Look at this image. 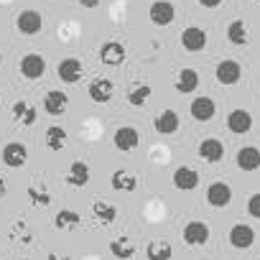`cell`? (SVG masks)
I'll use <instances>...</instances> for the list:
<instances>
[{
  "label": "cell",
  "instance_id": "obj_16",
  "mask_svg": "<svg viewBox=\"0 0 260 260\" xmlns=\"http://www.w3.org/2000/svg\"><path fill=\"white\" fill-rule=\"evenodd\" d=\"M67 107H69V94H67V92H61V89H51V92L44 94V110H46L49 115L59 117V115L67 112Z\"/></svg>",
  "mask_w": 260,
  "mask_h": 260
},
{
  "label": "cell",
  "instance_id": "obj_25",
  "mask_svg": "<svg viewBox=\"0 0 260 260\" xmlns=\"http://www.w3.org/2000/svg\"><path fill=\"white\" fill-rule=\"evenodd\" d=\"M227 39H230V44H235V46H245V44L250 41V28H247V23H245L242 18L232 21V23L227 26Z\"/></svg>",
  "mask_w": 260,
  "mask_h": 260
},
{
  "label": "cell",
  "instance_id": "obj_38",
  "mask_svg": "<svg viewBox=\"0 0 260 260\" xmlns=\"http://www.w3.org/2000/svg\"><path fill=\"white\" fill-rule=\"evenodd\" d=\"M0 61H3V54H0Z\"/></svg>",
  "mask_w": 260,
  "mask_h": 260
},
{
  "label": "cell",
  "instance_id": "obj_30",
  "mask_svg": "<svg viewBox=\"0 0 260 260\" xmlns=\"http://www.w3.org/2000/svg\"><path fill=\"white\" fill-rule=\"evenodd\" d=\"M67 141H69V136L61 125H54V127L46 130V148L49 151H61L67 146Z\"/></svg>",
  "mask_w": 260,
  "mask_h": 260
},
{
  "label": "cell",
  "instance_id": "obj_32",
  "mask_svg": "<svg viewBox=\"0 0 260 260\" xmlns=\"http://www.w3.org/2000/svg\"><path fill=\"white\" fill-rule=\"evenodd\" d=\"M28 199H31L36 207H49V204H51V194H49L46 189H41V186H31V189H28Z\"/></svg>",
  "mask_w": 260,
  "mask_h": 260
},
{
  "label": "cell",
  "instance_id": "obj_12",
  "mask_svg": "<svg viewBox=\"0 0 260 260\" xmlns=\"http://www.w3.org/2000/svg\"><path fill=\"white\" fill-rule=\"evenodd\" d=\"M197 153H199V158L207 161V164H219V161L224 158V143H222L219 138H204V141L199 143Z\"/></svg>",
  "mask_w": 260,
  "mask_h": 260
},
{
  "label": "cell",
  "instance_id": "obj_39",
  "mask_svg": "<svg viewBox=\"0 0 260 260\" xmlns=\"http://www.w3.org/2000/svg\"><path fill=\"white\" fill-rule=\"evenodd\" d=\"M255 3H260V0H255Z\"/></svg>",
  "mask_w": 260,
  "mask_h": 260
},
{
  "label": "cell",
  "instance_id": "obj_37",
  "mask_svg": "<svg viewBox=\"0 0 260 260\" xmlns=\"http://www.w3.org/2000/svg\"><path fill=\"white\" fill-rule=\"evenodd\" d=\"M49 260H69L67 255H56V252H49Z\"/></svg>",
  "mask_w": 260,
  "mask_h": 260
},
{
  "label": "cell",
  "instance_id": "obj_28",
  "mask_svg": "<svg viewBox=\"0 0 260 260\" xmlns=\"http://www.w3.org/2000/svg\"><path fill=\"white\" fill-rule=\"evenodd\" d=\"M11 112H13V120H16L18 125H23V127H26V125H34L36 117H39L36 110H34V105H28V102H23V100H18Z\"/></svg>",
  "mask_w": 260,
  "mask_h": 260
},
{
  "label": "cell",
  "instance_id": "obj_35",
  "mask_svg": "<svg viewBox=\"0 0 260 260\" xmlns=\"http://www.w3.org/2000/svg\"><path fill=\"white\" fill-rule=\"evenodd\" d=\"M77 3H79L82 8H97V6H100V0H77Z\"/></svg>",
  "mask_w": 260,
  "mask_h": 260
},
{
  "label": "cell",
  "instance_id": "obj_15",
  "mask_svg": "<svg viewBox=\"0 0 260 260\" xmlns=\"http://www.w3.org/2000/svg\"><path fill=\"white\" fill-rule=\"evenodd\" d=\"M87 92H89V100H92V102L105 105V102H110V100H112V94H115V84H112L110 79L100 77V79H92V82H89Z\"/></svg>",
  "mask_w": 260,
  "mask_h": 260
},
{
  "label": "cell",
  "instance_id": "obj_22",
  "mask_svg": "<svg viewBox=\"0 0 260 260\" xmlns=\"http://www.w3.org/2000/svg\"><path fill=\"white\" fill-rule=\"evenodd\" d=\"M89 179H92V174H89V166H87L84 161H74V164L69 166V171H67V184L74 186V189L87 186Z\"/></svg>",
  "mask_w": 260,
  "mask_h": 260
},
{
  "label": "cell",
  "instance_id": "obj_17",
  "mask_svg": "<svg viewBox=\"0 0 260 260\" xmlns=\"http://www.w3.org/2000/svg\"><path fill=\"white\" fill-rule=\"evenodd\" d=\"M174 186L179 191H194L199 186V171L191 166H179L174 171Z\"/></svg>",
  "mask_w": 260,
  "mask_h": 260
},
{
  "label": "cell",
  "instance_id": "obj_31",
  "mask_svg": "<svg viewBox=\"0 0 260 260\" xmlns=\"http://www.w3.org/2000/svg\"><path fill=\"white\" fill-rule=\"evenodd\" d=\"M151 94H153V87L151 84H136L133 89L127 92V102L133 105V107H143L151 100Z\"/></svg>",
  "mask_w": 260,
  "mask_h": 260
},
{
  "label": "cell",
  "instance_id": "obj_13",
  "mask_svg": "<svg viewBox=\"0 0 260 260\" xmlns=\"http://www.w3.org/2000/svg\"><path fill=\"white\" fill-rule=\"evenodd\" d=\"M3 164L6 166H11V169H18V166H23L26 161H28V148L23 146V143H18V141H13V143H6L3 146Z\"/></svg>",
  "mask_w": 260,
  "mask_h": 260
},
{
  "label": "cell",
  "instance_id": "obj_24",
  "mask_svg": "<svg viewBox=\"0 0 260 260\" xmlns=\"http://www.w3.org/2000/svg\"><path fill=\"white\" fill-rule=\"evenodd\" d=\"M107 250L112 252L115 260H130V257L136 255V245L130 242L127 237H115V240H110Z\"/></svg>",
  "mask_w": 260,
  "mask_h": 260
},
{
  "label": "cell",
  "instance_id": "obj_26",
  "mask_svg": "<svg viewBox=\"0 0 260 260\" xmlns=\"http://www.w3.org/2000/svg\"><path fill=\"white\" fill-rule=\"evenodd\" d=\"M92 217L100 222V224H112L115 219H117V207L115 204H110V202H94L92 204Z\"/></svg>",
  "mask_w": 260,
  "mask_h": 260
},
{
  "label": "cell",
  "instance_id": "obj_33",
  "mask_svg": "<svg viewBox=\"0 0 260 260\" xmlns=\"http://www.w3.org/2000/svg\"><path fill=\"white\" fill-rule=\"evenodd\" d=\"M247 212H250V217L260 219V194H252L247 199Z\"/></svg>",
  "mask_w": 260,
  "mask_h": 260
},
{
  "label": "cell",
  "instance_id": "obj_19",
  "mask_svg": "<svg viewBox=\"0 0 260 260\" xmlns=\"http://www.w3.org/2000/svg\"><path fill=\"white\" fill-rule=\"evenodd\" d=\"M227 127L232 130L235 136H245L252 130V115L247 110H232L227 115Z\"/></svg>",
  "mask_w": 260,
  "mask_h": 260
},
{
  "label": "cell",
  "instance_id": "obj_11",
  "mask_svg": "<svg viewBox=\"0 0 260 260\" xmlns=\"http://www.w3.org/2000/svg\"><path fill=\"white\" fill-rule=\"evenodd\" d=\"M18 69H21V74H23L26 79H41V77L46 74V59L39 56V54H26V56L21 59Z\"/></svg>",
  "mask_w": 260,
  "mask_h": 260
},
{
  "label": "cell",
  "instance_id": "obj_7",
  "mask_svg": "<svg viewBox=\"0 0 260 260\" xmlns=\"http://www.w3.org/2000/svg\"><path fill=\"white\" fill-rule=\"evenodd\" d=\"M125 56H127V51L120 41H105L100 46V61L105 67H120L125 61Z\"/></svg>",
  "mask_w": 260,
  "mask_h": 260
},
{
  "label": "cell",
  "instance_id": "obj_8",
  "mask_svg": "<svg viewBox=\"0 0 260 260\" xmlns=\"http://www.w3.org/2000/svg\"><path fill=\"white\" fill-rule=\"evenodd\" d=\"M189 112H191V117L197 120V122H209L214 115H217V105H214V100L212 97H194L191 100V105H189Z\"/></svg>",
  "mask_w": 260,
  "mask_h": 260
},
{
  "label": "cell",
  "instance_id": "obj_29",
  "mask_svg": "<svg viewBox=\"0 0 260 260\" xmlns=\"http://www.w3.org/2000/svg\"><path fill=\"white\" fill-rule=\"evenodd\" d=\"M171 255H174V247L166 240L148 242V247H146V257L148 260H171Z\"/></svg>",
  "mask_w": 260,
  "mask_h": 260
},
{
  "label": "cell",
  "instance_id": "obj_34",
  "mask_svg": "<svg viewBox=\"0 0 260 260\" xmlns=\"http://www.w3.org/2000/svg\"><path fill=\"white\" fill-rule=\"evenodd\" d=\"M199 6L202 8H217V6H222V0H199Z\"/></svg>",
  "mask_w": 260,
  "mask_h": 260
},
{
  "label": "cell",
  "instance_id": "obj_23",
  "mask_svg": "<svg viewBox=\"0 0 260 260\" xmlns=\"http://www.w3.org/2000/svg\"><path fill=\"white\" fill-rule=\"evenodd\" d=\"M176 92L179 94H191L194 89H199V72L197 69H181L176 74Z\"/></svg>",
  "mask_w": 260,
  "mask_h": 260
},
{
  "label": "cell",
  "instance_id": "obj_9",
  "mask_svg": "<svg viewBox=\"0 0 260 260\" xmlns=\"http://www.w3.org/2000/svg\"><path fill=\"white\" fill-rule=\"evenodd\" d=\"M230 202H232V186H230V184H224V181L209 184V189H207V204H209V207L222 209V207H227Z\"/></svg>",
  "mask_w": 260,
  "mask_h": 260
},
{
  "label": "cell",
  "instance_id": "obj_36",
  "mask_svg": "<svg viewBox=\"0 0 260 260\" xmlns=\"http://www.w3.org/2000/svg\"><path fill=\"white\" fill-rule=\"evenodd\" d=\"M6 191H8V181L6 176H0V197H6Z\"/></svg>",
  "mask_w": 260,
  "mask_h": 260
},
{
  "label": "cell",
  "instance_id": "obj_18",
  "mask_svg": "<svg viewBox=\"0 0 260 260\" xmlns=\"http://www.w3.org/2000/svg\"><path fill=\"white\" fill-rule=\"evenodd\" d=\"M179 125H181V120H179V115L174 110H164L153 120V130H156L158 136H174L176 130H179Z\"/></svg>",
  "mask_w": 260,
  "mask_h": 260
},
{
  "label": "cell",
  "instance_id": "obj_3",
  "mask_svg": "<svg viewBox=\"0 0 260 260\" xmlns=\"http://www.w3.org/2000/svg\"><path fill=\"white\" fill-rule=\"evenodd\" d=\"M141 143V136H138V130L133 125H120L115 130V136H112V146L122 153H130V151H136Z\"/></svg>",
  "mask_w": 260,
  "mask_h": 260
},
{
  "label": "cell",
  "instance_id": "obj_6",
  "mask_svg": "<svg viewBox=\"0 0 260 260\" xmlns=\"http://www.w3.org/2000/svg\"><path fill=\"white\" fill-rule=\"evenodd\" d=\"M56 74H59V79H61L64 84H77V82L82 79L84 69H82V61H79L77 56H67V59L59 61Z\"/></svg>",
  "mask_w": 260,
  "mask_h": 260
},
{
  "label": "cell",
  "instance_id": "obj_5",
  "mask_svg": "<svg viewBox=\"0 0 260 260\" xmlns=\"http://www.w3.org/2000/svg\"><path fill=\"white\" fill-rule=\"evenodd\" d=\"M16 28L23 34V36H36L41 28H44V16L39 11H21L18 18H16Z\"/></svg>",
  "mask_w": 260,
  "mask_h": 260
},
{
  "label": "cell",
  "instance_id": "obj_14",
  "mask_svg": "<svg viewBox=\"0 0 260 260\" xmlns=\"http://www.w3.org/2000/svg\"><path fill=\"white\" fill-rule=\"evenodd\" d=\"M181 46H184L189 54L202 51V49L207 46V34H204V28H199V26L184 28V31H181Z\"/></svg>",
  "mask_w": 260,
  "mask_h": 260
},
{
  "label": "cell",
  "instance_id": "obj_10",
  "mask_svg": "<svg viewBox=\"0 0 260 260\" xmlns=\"http://www.w3.org/2000/svg\"><path fill=\"white\" fill-rule=\"evenodd\" d=\"M252 242H255V230L250 224L237 222L230 227V245L235 250H247V247H252Z\"/></svg>",
  "mask_w": 260,
  "mask_h": 260
},
{
  "label": "cell",
  "instance_id": "obj_20",
  "mask_svg": "<svg viewBox=\"0 0 260 260\" xmlns=\"http://www.w3.org/2000/svg\"><path fill=\"white\" fill-rule=\"evenodd\" d=\"M235 164L240 171H257L260 169V151L255 146H242L235 156Z\"/></svg>",
  "mask_w": 260,
  "mask_h": 260
},
{
  "label": "cell",
  "instance_id": "obj_27",
  "mask_svg": "<svg viewBox=\"0 0 260 260\" xmlns=\"http://www.w3.org/2000/svg\"><path fill=\"white\" fill-rule=\"evenodd\" d=\"M79 222H82V217H79V212H74V209H61V212H56V217H54V227L61 230V232L77 230Z\"/></svg>",
  "mask_w": 260,
  "mask_h": 260
},
{
  "label": "cell",
  "instance_id": "obj_1",
  "mask_svg": "<svg viewBox=\"0 0 260 260\" xmlns=\"http://www.w3.org/2000/svg\"><path fill=\"white\" fill-rule=\"evenodd\" d=\"M214 79L222 84V87H232L242 79V67L240 61L235 59H222L217 67H214Z\"/></svg>",
  "mask_w": 260,
  "mask_h": 260
},
{
  "label": "cell",
  "instance_id": "obj_4",
  "mask_svg": "<svg viewBox=\"0 0 260 260\" xmlns=\"http://www.w3.org/2000/svg\"><path fill=\"white\" fill-rule=\"evenodd\" d=\"M148 16L156 26H171L174 18H176V6L171 0H153L151 8H148Z\"/></svg>",
  "mask_w": 260,
  "mask_h": 260
},
{
  "label": "cell",
  "instance_id": "obj_21",
  "mask_svg": "<svg viewBox=\"0 0 260 260\" xmlns=\"http://www.w3.org/2000/svg\"><path fill=\"white\" fill-rule=\"evenodd\" d=\"M110 186L115 191H136L138 189V176L133 171H127V169H117L110 176Z\"/></svg>",
  "mask_w": 260,
  "mask_h": 260
},
{
  "label": "cell",
  "instance_id": "obj_2",
  "mask_svg": "<svg viewBox=\"0 0 260 260\" xmlns=\"http://www.w3.org/2000/svg\"><path fill=\"white\" fill-rule=\"evenodd\" d=\"M181 237L189 247H202V245L209 242V224L202 222V219H191L189 224H184Z\"/></svg>",
  "mask_w": 260,
  "mask_h": 260
}]
</instances>
